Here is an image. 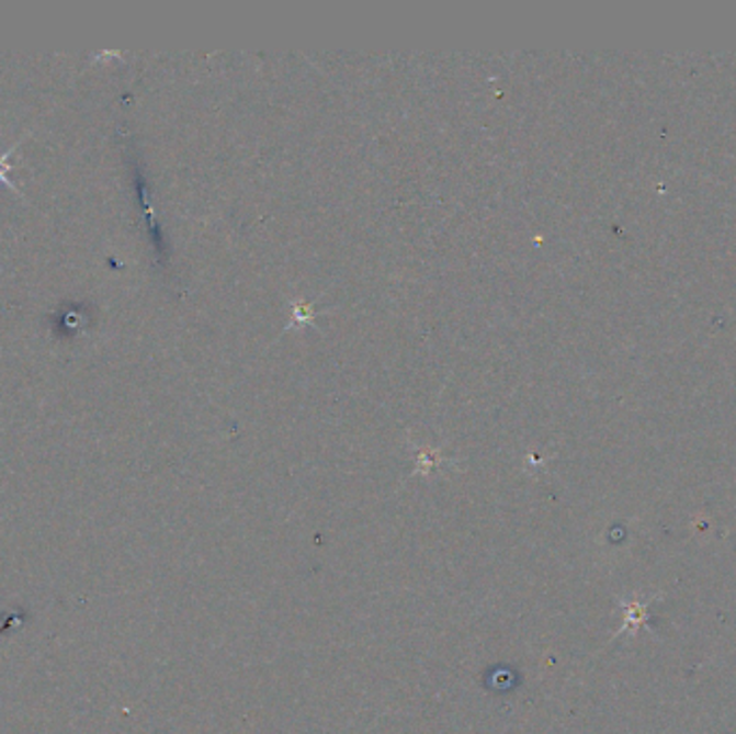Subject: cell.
I'll return each instance as SVG.
<instances>
[{"mask_svg": "<svg viewBox=\"0 0 736 734\" xmlns=\"http://www.w3.org/2000/svg\"><path fill=\"white\" fill-rule=\"evenodd\" d=\"M15 151V145L13 147H9V151L7 154H0V183H4V185H9L13 192H18V185L11 181V177H9V172H11V167H9V158H11V154Z\"/></svg>", "mask_w": 736, "mask_h": 734, "instance_id": "obj_1", "label": "cell"}]
</instances>
